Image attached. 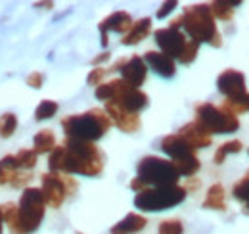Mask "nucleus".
Instances as JSON below:
<instances>
[{
  "label": "nucleus",
  "instance_id": "nucleus-11",
  "mask_svg": "<svg viewBox=\"0 0 249 234\" xmlns=\"http://www.w3.org/2000/svg\"><path fill=\"white\" fill-rule=\"evenodd\" d=\"M217 87L220 90V94H224L226 100L240 98V96L248 94L246 75L242 71H236V69H224L217 77Z\"/></svg>",
  "mask_w": 249,
  "mask_h": 234
},
{
  "label": "nucleus",
  "instance_id": "nucleus-5",
  "mask_svg": "<svg viewBox=\"0 0 249 234\" xmlns=\"http://www.w3.org/2000/svg\"><path fill=\"white\" fill-rule=\"evenodd\" d=\"M184 186H150L144 192H138L134 196V205L140 211H163L171 209L175 205L182 204L186 200Z\"/></svg>",
  "mask_w": 249,
  "mask_h": 234
},
{
  "label": "nucleus",
  "instance_id": "nucleus-20",
  "mask_svg": "<svg viewBox=\"0 0 249 234\" xmlns=\"http://www.w3.org/2000/svg\"><path fill=\"white\" fill-rule=\"evenodd\" d=\"M205 209H215V211H226V202H224V186L217 182L207 190V196L203 200Z\"/></svg>",
  "mask_w": 249,
  "mask_h": 234
},
{
  "label": "nucleus",
  "instance_id": "nucleus-10",
  "mask_svg": "<svg viewBox=\"0 0 249 234\" xmlns=\"http://www.w3.org/2000/svg\"><path fill=\"white\" fill-rule=\"evenodd\" d=\"M115 104H119L121 108H124L126 112H132V114H140L142 110L148 108L150 104V98L146 92H142L140 88H134L130 85H126L123 79H121V85H119V90L115 94V98L111 100Z\"/></svg>",
  "mask_w": 249,
  "mask_h": 234
},
{
  "label": "nucleus",
  "instance_id": "nucleus-28",
  "mask_svg": "<svg viewBox=\"0 0 249 234\" xmlns=\"http://www.w3.org/2000/svg\"><path fill=\"white\" fill-rule=\"evenodd\" d=\"M121 85V79H113V81H107V83H102L100 87H96V98L98 100H104V102H111L119 90Z\"/></svg>",
  "mask_w": 249,
  "mask_h": 234
},
{
  "label": "nucleus",
  "instance_id": "nucleus-24",
  "mask_svg": "<svg viewBox=\"0 0 249 234\" xmlns=\"http://www.w3.org/2000/svg\"><path fill=\"white\" fill-rule=\"evenodd\" d=\"M232 194H234V198H236L240 204H244V213L249 215V176L244 175L236 184H234Z\"/></svg>",
  "mask_w": 249,
  "mask_h": 234
},
{
  "label": "nucleus",
  "instance_id": "nucleus-15",
  "mask_svg": "<svg viewBox=\"0 0 249 234\" xmlns=\"http://www.w3.org/2000/svg\"><path fill=\"white\" fill-rule=\"evenodd\" d=\"M121 79L126 85L134 88H140V85H144L146 77H148V65L142 56H132L130 59H126V63L121 69Z\"/></svg>",
  "mask_w": 249,
  "mask_h": 234
},
{
  "label": "nucleus",
  "instance_id": "nucleus-29",
  "mask_svg": "<svg viewBox=\"0 0 249 234\" xmlns=\"http://www.w3.org/2000/svg\"><path fill=\"white\" fill-rule=\"evenodd\" d=\"M242 148H244V144H242L240 140H230V142L220 144L218 150L215 152V163H217V165H222L230 154H240Z\"/></svg>",
  "mask_w": 249,
  "mask_h": 234
},
{
  "label": "nucleus",
  "instance_id": "nucleus-8",
  "mask_svg": "<svg viewBox=\"0 0 249 234\" xmlns=\"http://www.w3.org/2000/svg\"><path fill=\"white\" fill-rule=\"evenodd\" d=\"M154 39H156L157 46H159V52L167 54L169 58H180L184 48L188 44L186 35L178 29H171V27H163V29H157L154 33Z\"/></svg>",
  "mask_w": 249,
  "mask_h": 234
},
{
  "label": "nucleus",
  "instance_id": "nucleus-30",
  "mask_svg": "<svg viewBox=\"0 0 249 234\" xmlns=\"http://www.w3.org/2000/svg\"><path fill=\"white\" fill-rule=\"evenodd\" d=\"M16 129H18V117H16V114L8 112V114H2L0 116V138L14 136Z\"/></svg>",
  "mask_w": 249,
  "mask_h": 234
},
{
  "label": "nucleus",
  "instance_id": "nucleus-23",
  "mask_svg": "<svg viewBox=\"0 0 249 234\" xmlns=\"http://www.w3.org/2000/svg\"><path fill=\"white\" fill-rule=\"evenodd\" d=\"M224 112L232 114V116H240V114H248L249 112V92L240 96V98H232V100H224L220 106Z\"/></svg>",
  "mask_w": 249,
  "mask_h": 234
},
{
  "label": "nucleus",
  "instance_id": "nucleus-46",
  "mask_svg": "<svg viewBox=\"0 0 249 234\" xmlns=\"http://www.w3.org/2000/svg\"><path fill=\"white\" fill-rule=\"evenodd\" d=\"M111 234H115V233H111Z\"/></svg>",
  "mask_w": 249,
  "mask_h": 234
},
{
  "label": "nucleus",
  "instance_id": "nucleus-1",
  "mask_svg": "<svg viewBox=\"0 0 249 234\" xmlns=\"http://www.w3.org/2000/svg\"><path fill=\"white\" fill-rule=\"evenodd\" d=\"M48 169L63 175L98 176L104 171V154L94 142L65 138L48 154Z\"/></svg>",
  "mask_w": 249,
  "mask_h": 234
},
{
  "label": "nucleus",
  "instance_id": "nucleus-9",
  "mask_svg": "<svg viewBox=\"0 0 249 234\" xmlns=\"http://www.w3.org/2000/svg\"><path fill=\"white\" fill-rule=\"evenodd\" d=\"M40 190H42L46 205L52 207V209H60L62 204L65 202V198L69 196L62 173H52V171L44 173L40 178Z\"/></svg>",
  "mask_w": 249,
  "mask_h": 234
},
{
  "label": "nucleus",
  "instance_id": "nucleus-39",
  "mask_svg": "<svg viewBox=\"0 0 249 234\" xmlns=\"http://www.w3.org/2000/svg\"><path fill=\"white\" fill-rule=\"evenodd\" d=\"M128 186H130V190H134L136 194H138V192H144L146 188H150V186H148L142 178H138V176H134V178L130 180V184H128Z\"/></svg>",
  "mask_w": 249,
  "mask_h": 234
},
{
  "label": "nucleus",
  "instance_id": "nucleus-25",
  "mask_svg": "<svg viewBox=\"0 0 249 234\" xmlns=\"http://www.w3.org/2000/svg\"><path fill=\"white\" fill-rule=\"evenodd\" d=\"M173 165L177 167V171H178V175L180 176H194L197 171H199V167H201V161L197 159V156H192V157H186V159H180V161H173Z\"/></svg>",
  "mask_w": 249,
  "mask_h": 234
},
{
  "label": "nucleus",
  "instance_id": "nucleus-27",
  "mask_svg": "<svg viewBox=\"0 0 249 234\" xmlns=\"http://www.w3.org/2000/svg\"><path fill=\"white\" fill-rule=\"evenodd\" d=\"M16 163H18V167L21 169V171H31L33 167L36 165V152L35 150H29V148H23V150H19L16 156Z\"/></svg>",
  "mask_w": 249,
  "mask_h": 234
},
{
  "label": "nucleus",
  "instance_id": "nucleus-42",
  "mask_svg": "<svg viewBox=\"0 0 249 234\" xmlns=\"http://www.w3.org/2000/svg\"><path fill=\"white\" fill-rule=\"evenodd\" d=\"M169 27H171V29H178V31H180V27H182V14H180L178 18H175V20L169 23Z\"/></svg>",
  "mask_w": 249,
  "mask_h": 234
},
{
  "label": "nucleus",
  "instance_id": "nucleus-16",
  "mask_svg": "<svg viewBox=\"0 0 249 234\" xmlns=\"http://www.w3.org/2000/svg\"><path fill=\"white\" fill-rule=\"evenodd\" d=\"M178 135H180L194 150L207 148V146H211V142H213V135H209L196 119L186 123V125H182L180 131H178Z\"/></svg>",
  "mask_w": 249,
  "mask_h": 234
},
{
  "label": "nucleus",
  "instance_id": "nucleus-2",
  "mask_svg": "<svg viewBox=\"0 0 249 234\" xmlns=\"http://www.w3.org/2000/svg\"><path fill=\"white\" fill-rule=\"evenodd\" d=\"M182 29L186 31L190 40H196L197 44L209 42L213 48L222 46V35L218 33L209 4L186 6L182 12Z\"/></svg>",
  "mask_w": 249,
  "mask_h": 234
},
{
  "label": "nucleus",
  "instance_id": "nucleus-22",
  "mask_svg": "<svg viewBox=\"0 0 249 234\" xmlns=\"http://www.w3.org/2000/svg\"><path fill=\"white\" fill-rule=\"evenodd\" d=\"M19 171H21V169L18 167L16 157H14V156H4V157L0 159V186H6V184L12 186L14 178L18 176Z\"/></svg>",
  "mask_w": 249,
  "mask_h": 234
},
{
  "label": "nucleus",
  "instance_id": "nucleus-14",
  "mask_svg": "<svg viewBox=\"0 0 249 234\" xmlns=\"http://www.w3.org/2000/svg\"><path fill=\"white\" fill-rule=\"evenodd\" d=\"M161 150L171 157V161H180V159L196 156V150L190 146L178 133L167 135L165 138H161Z\"/></svg>",
  "mask_w": 249,
  "mask_h": 234
},
{
  "label": "nucleus",
  "instance_id": "nucleus-4",
  "mask_svg": "<svg viewBox=\"0 0 249 234\" xmlns=\"http://www.w3.org/2000/svg\"><path fill=\"white\" fill-rule=\"evenodd\" d=\"M46 213V202L40 188L27 186L21 192V198L18 202V217L16 223L8 229L12 234H33L38 231L42 219Z\"/></svg>",
  "mask_w": 249,
  "mask_h": 234
},
{
  "label": "nucleus",
  "instance_id": "nucleus-31",
  "mask_svg": "<svg viewBox=\"0 0 249 234\" xmlns=\"http://www.w3.org/2000/svg\"><path fill=\"white\" fill-rule=\"evenodd\" d=\"M56 112H58V102H54V100H42L36 106V110H35V119L36 121L50 119V117L56 116Z\"/></svg>",
  "mask_w": 249,
  "mask_h": 234
},
{
  "label": "nucleus",
  "instance_id": "nucleus-44",
  "mask_svg": "<svg viewBox=\"0 0 249 234\" xmlns=\"http://www.w3.org/2000/svg\"><path fill=\"white\" fill-rule=\"evenodd\" d=\"M4 231V221H2V211H0V234Z\"/></svg>",
  "mask_w": 249,
  "mask_h": 234
},
{
  "label": "nucleus",
  "instance_id": "nucleus-43",
  "mask_svg": "<svg viewBox=\"0 0 249 234\" xmlns=\"http://www.w3.org/2000/svg\"><path fill=\"white\" fill-rule=\"evenodd\" d=\"M35 8H54V2H35Z\"/></svg>",
  "mask_w": 249,
  "mask_h": 234
},
{
  "label": "nucleus",
  "instance_id": "nucleus-6",
  "mask_svg": "<svg viewBox=\"0 0 249 234\" xmlns=\"http://www.w3.org/2000/svg\"><path fill=\"white\" fill-rule=\"evenodd\" d=\"M136 176L142 178L148 186H175L180 178L173 161L159 156L142 157L136 167Z\"/></svg>",
  "mask_w": 249,
  "mask_h": 234
},
{
  "label": "nucleus",
  "instance_id": "nucleus-26",
  "mask_svg": "<svg viewBox=\"0 0 249 234\" xmlns=\"http://www.w3.org/2000/svg\"><path fill=\"white\" fill-rule=\"evenodd\" d=\"M211 8V14L215 20H220V21H230L234 18V8L226 2V0H215L209 4Z\"/></svg>",
  "mask_w": 249,
  "mask_h": 234
},
{
  "label": "nucleus",
  "instance_id": "nucleus-18",
  "mask_svg": "<svg viewBox=\"0 0 249 234\" xmlns=\"http://www.w3.org/2000/svg\"><path fill=\"white\" fill-rule=\"evenodd\" d=\"M150 31H152V18H142V20L132 23L130 31L126 35H123L121 42H123L124 46H134V44L142 42L150 35Z\"/></svg>",
  "mask_w": 249,
  "mask_h": 234
},
{
  "label": "nucleus",
  "instance_id": "nucleus-41",
  "mask_svg": "<svg viewBox=\"0 0 249 234\" xmlns=\"http://www.w3.org/2000/svg\"><path fill=\"white\" fill-rule=\"evenodd\" d=\"M199 184H201V182H199V178H194V176H190V178H188V182L184 184V190H186V192L197 190V188H199Z\"/></svg>",
  "mask_w": 249,
  "mask_h": 234
},
{
  "label": "nucleus",
  "instance_id": "nucleus-47",
  "mask_svg": "<svg viewBox=\"0 0 249 234\" xmlns=\"http://www.w3.org/2000/svg\"><path fill=\"white\" fill-rule=\"evenodd\" d=\"M77 234H81V233H77Z\"/></svg>",
  "mask_w": 249,
  "mask_h": 234
},
{
  "label": "nucleus",
  "instance_id": "nucleus-19",
  "mask_svg": "<svg viewBox=\"0 0 249 234\" xmlns=\"http://www.w3.org/2000/svg\"><path fill=\"white\" fill-rule=\"evenodd\" d=\"M148 225V219L144 215H138V213H128L126 217H123L117 225H113L111 233L115 234H136L140 233L142 229H146Z\"/></svg>",
  "mask_w": 249,
  "mask_h": 234
},
{
  "label": "nucleus",
  "instance_id": "nucleus-35",
  "mask_svg": "<svg viewBox=\"0 0 249 234\" xmlns=\"http://www.w3.org/2000/svg\"><path fill=\"white\" fill-rule=\"evenodd\" d=\"M107 73H109V67H94V69H90V73L87 77V83L94 85V87H100Z\"/></svg>",
  "mask_w": 249,
  "mask_h": 234
},
{
  "label": "nucleus",
  "instance_id": "nucleus-7",
  "mask_svg": "<svg viewBox=\"0 0 249 234\" xmlns=\"http://www.w3.org/2000/svg\"><path fill=\"white\" fill-rule=\"evenodd\" d=\"M196 121L209 133V135H224V133H236L240 129L238 117L224 112L209 102L196 106Z\"/></svg>",
  "mask_w": 249,
  "mask_h": 234
},
{
  "label": "nucleus",
  "instance_id": "nucleus-21",
  "mask_svg": "<svg viewBox=\"0 0 249 234\" xmlns=\"http://www.w3.org/2000/svg\"><path fill=\"white\" fill-rule=\"evenodd\" d=\"M56 146H58L56 144V136H54V133L50 129L38 131L35 135V138H33V150L36 152V156L38 154H50Z\"/></svg>",
  "mask_w": 249,
  "mask_h": 234
},
{
  "label": "nucleus",
  "instance_id": "nucleus-40",
  "mask_svg": "<svg viewBox=\"0 0 249 234\" xmlns=\"http://www.w3.org/2000/svg\"><path fill=\"white\" fill-rule=\"evenodd\" d=\"M109 58H111L109 52H102V54H98L96 58H92V65L94 67H102V63H106Z\"/></svg>",
  "mask_w": 249,
  "mask_h": 234
},
{
  "label": "nucleus",
  "instance_id": "nucleus-45",
  "mask_svg": "<svg viewBox=\"0 0 249 234\" xmlns=\"http://www.w3.org/2000/svg\"><path fill=\"white\" fill-rule=\"evenodd\" d=\"M246 176H249V169H248V173H246Z\"/></svg>",
  "mask_w": 249,
  "mask_h": 234
},
{
  "label": "nucleus",
  "instance_id": "nucleus-13",
  "mask_svg": "<svg viewBox=\"0 0 249 234\" xmlns=\"http://www.w3.org/2000/svg\"><path fill=\"white\" fill-rule=\"evenodd\" d=\"M106 114L109 116L111 123H115L123 133H136V131H140V125H142L140 116L132 114V112H126L124 108H121L115 102H106Z\"/></svg>",
  "mask_w": 249,
  "mask_h": 234
},
{
  "label": "nucleus",
  "instance_id": "nucleus-36",
  "mask_svg": "<svg viewBox=\"0 0 249 234\" xmlns=\"http://www.w3.org/2000/svg\"><path fill=\"white\" fill-rule=\"evenodd\" d=\"M31 178H33V173L31 171H19L18 173V176L14 178V182H12V186L14 188H27V184L31 182Z\"/></svg>",
  "mask_w": 249,
  "mask_h": 234
},
{
  "label": "nucleus",
  "instance_id": "nucleus-37",
  "mask_svg": "<svg viewBox=\"0 0 249 234\" xmlns=\"http://www.w3.org/2000/svg\"><path fill=\"white\" fill-rule=\"evenodd\" d=\"M178 6V2L177 0H169V2H163L161 6H159V10H157V18L159 20H163V18H167L175 8Z\"/></svg>",
  "mask_w": 249,
  "mask_h": 234
},
{
  "label": "nucleus",
  "instance_id": "nucleus-32",
  "mask_svg": "<svg viewBox=\"0 0 249 234\" xmlns=\"http://www.w3.org/2000/svg\"><path fill=\"white\" fill-rule=\"evenodd\" d=\"M159 234H182L184 233V225L180 219H165L159 223Z\"/></svg>",
  "mask_w": 249,
  "mask_h": 234
},
{
  "label": "nucleus",
  "instance_id": "nucleus-38",
  "mask_svg": "<svg viewBox=\"0 0 249 234\" xmlns=\"http://www.w3.org/2000/svg\"><path fill=\"white\" fill-rule=\"evenodd\" d=\"M25 83H27L31 88H40V87H42V83H44V75H42L40 71H33V73H29V75H27Z\"/></svg>",
  "mask_w": 249,
  "mask_h": 234
},
{
  "label": "nucleus",
  "instance_id": "nucleus-3",
  "mask_svg": "<svg viewBox=\"0 0 249 234\" xmlns=\"http://www.w3.org/2000/svg\"><path fill=\"white\" fill-rule=\"evenodd\" d=\"M62 129L65 133V138L96 142L111 129V119L106 114V110L92 108V110H89L85 114L63 117Z\"/></svg>",
  "mask_w": 249,
  "mask_h": 234
},
{
  "label": "nucleus",
  "instance_id": "nucleus-12",
  "mask_svg": "<svg viewBox=\"0 0 249 234\" xmlns=\"http://www.w3.org/2000/svg\"><path fill=\"white\" fill-rule=\"evenodd\" d=\"M132 23H134V21H132V18H130L128 12L119 10V12L109 14L106 20H102V21L98 23V29L102 33V46H107V42H109V39H107L109 31L126 35V33L130 31V27H132Z\"/></svg>",
  "mask_w": 249,
  "mask_h": 234
},
{
  "label": "nucleus",
  "instance_id": "nucleus-34",
  "mask_svg": "<svg viewBox=\"0 0 249 234\" xmlns=\"http://www.w3.org/2000/svg\"><path fill=\"white\" fill-rule=\"evenodd\" d=\"M197 52H199V44L196 42V40H190L188 39V44L186 48H184V52H182V56H180V63H184V65H190L194 59L197 58Z\"/></svg>",
  "mask_w": 249,
  "mask_h": 234
},
{
  "label": "nucleus",
  "instance_id": "nucleus-33",
  "mask_svg": "<svg viewBox=\"0 0 249 234\" xmlns=\"http://www.w3.org/2000/svg\"><path fill=\"white\" fill-rule=\"evenodd\" d=\"M0 211H2V221H4L6 227L10 229V227L16 223V217H18V204L8 202V204L0 205Z\"/></svg>",
  "mask_w": 249,
  "mask_h": 234
},
{
  "label": "nucleus",
  "instance_id": "nucleus-17",
  "mask_svg": "<svg viewBox=\"0 0 249 234\" xmlns=\"http://www.w3.org/2000/svg\"><path fill=\"white\" fill-rule=\"evenodd\" d=\"M144 61L150 69H154L159 77H165V79H171L177 75V63L175 59L169 58L167 54L163 52H156V50H148L144 54Z\"/></svg>",
  "mask_w": 249,
  "mask_h": 234
}]
</instances>
